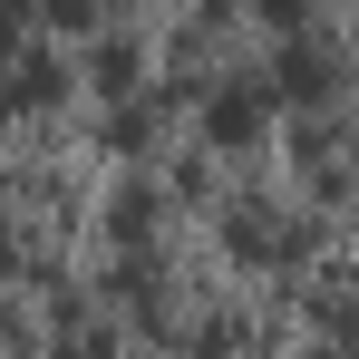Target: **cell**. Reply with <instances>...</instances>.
I'll use <instances>...</instances> for the list:
<instances>
[{
  "label": "cell",
  "instance_id": "3957f363",
  "mask_svg": "<svg viewBox=\"0 0 359 359\" xmlns=\"http://www.w3.org/2000/svg\"><path fill=\"white\" fill-rule=\"evenodd\" d=\"M0 262H10V243H0Z\"/></svg>",
  "mask_w": 359,
  "mask_h": 359
},
{
  "label": "cell",
  "instance_id": "7a4b0ae2",
  "mask_svg": "<svg viewBox=\"0 0 359 359\" xmlns=\"http://www.w3.org/2000/svg\"><path fill=\"white\" fill-rule=\"evenodd\" d=\"M39 97H59V59H20L0 88V107H39Z\"/></svg>",
  "mask_w": 359,
  "mask_h": 359
},
{
  "label": "cell",
  "instance_id": "6da1fadb",
  "mask_svg": "<svg viewBox=\"0 0 359 359\" xmlns=\"http://www.w3.org/2000/svg\"><path fill=\"white\" fill-rule=\"evenodd\" d=\"M262 126H272V97H262L252 78H224V88L204 97V136H214V146H252Z\"/></svg>",
  "mask_w": 359,
  "mask_h": 359
}]
</instances>
